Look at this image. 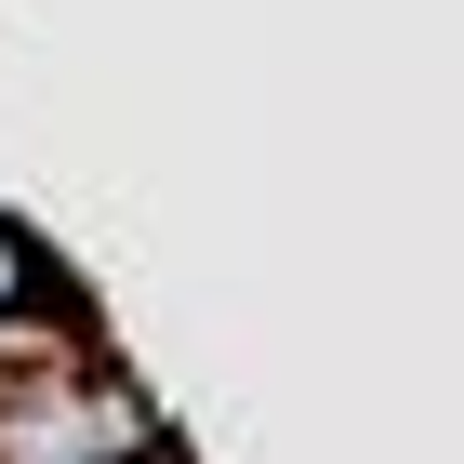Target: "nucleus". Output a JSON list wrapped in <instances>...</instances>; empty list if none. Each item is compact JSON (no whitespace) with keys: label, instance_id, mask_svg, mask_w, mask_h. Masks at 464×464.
<instances>
[{"label":"nucleus","instance_id":"f257e3e1","mask_svg":"<svg viewBox=\"0 0 464 464\" xmlns=\"http://www.w3.org/2000/svg\"><path fill=\"white\" fill-rule=\"evenodd\" d=\"M173 425H160V398L107 358H40L0 385V464H160Z\"/></svg>","mask_w":464,"mask_h":464},{"label":"nucleus","instance_id":"f03ea898","mask_svg":"<svg viewBox=\"0 0 464 464\" xmlns=\"http://www.w3.org/2000/svg\"><path fill=\"white\" fill-rule=\"evenodd\" d=\"M40 279H53V252H40L27 226L0 213V319H14V305H40Z\"/></svg>","mask_w":464,"mask_h":464},{"label":"nucleus","instance_id":"7ed1b4c3","mask_svg":"<svg viewBox=\"0 0 464 464\" xmlns=\"http://www.w3.org/2000/svg\"><path fill=\"white\" fill-rule=\"evenodd\" d=\"M160 464H186V451H160Z\"/></svg>","mask_w":464,"mask_h":464}]
</instances>
